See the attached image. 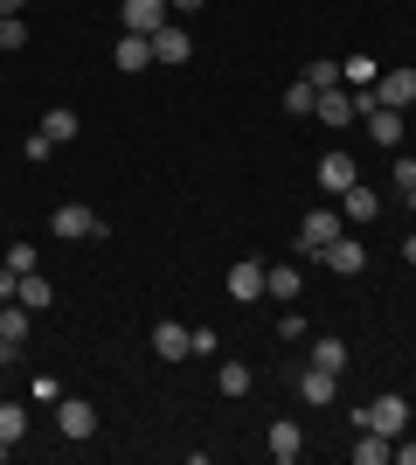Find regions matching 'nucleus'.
<instances>
[{"instance_id":"nucleus-1","label":"nucleus","mask_w":416,"mask_h":465,"mask_svg":"<svg viewBox=\"0 0 416 465\" xmlns=\"http://www.w3.org/2000/svg\"><path fill=\"white\" fill-rule=\"evenodd\" d=\"M361 430H382V438H402L410 430V396H396V389H382V396H368V403L354 410Z\"/></svg>"},{"instance_id":"nucleus-2","label":"nucleus","mask_w":416,"mask_h":465,"mask_svg":"<svg viewBox=\"0 0 416 465\" xmlns=\"http://www.w3.org/2000/svg\"><path fill=\"white\" fill-rule=\"evenodd\" d=\"M340 230H347V215H340V209H326V202H319V209L305 215V223H298V257H319V251H326V243H334Z\"/></svg>"},{"instance_id":"nucleus-3","label":"nucleus","mask_w":416,"mask_h":465,"mask_svg":"<svg viewBox=\"0 0 416 465\" xmlns=\"http://www.w3.org/2000/svg\"><path fill=\"white\" fill-rule=\"evenodd\" d=\"M167 21H174V0H125V7H119L125 35H160Z\"/></svg>"},{"instance_id":"nucleus-4","label":"nucleus","mask_w":416,"mask_h":465,"mask_svg":"<svg viewBox=\"0 0 416 465\" xmlns=\"http://www.w3.org/2000/svg\"><path fill=\"white\" fill-rule=\"evenodd\" d=\"M49 230L70 236V243H77V236H98V243H104V230H111V223H98V209H83V202H63V209L49 215Z\"/></svg>"},{"instance_id":"nucleus-5","label":"nucleus","mask_w":416,"mask_h":465,"mask_svg":"<svg viewBox=\"0 0 416 465\" xmlns=\"http://www.w3.org/2000/svg\"><path fill=\"white\" fill-rule=\"evenodd\" d=\"M319 264H326V272H334V278H361V272H368V251H361L354 236L340 230L334 243H326V251H319Z\"/></svg>"},{"instance_id":"nucleus-6","label":"nucleus","mask_w":416,"mask_h":465,"mask_svg":"<svg viewBox=\"0 0 416 465\" xmlns=\"http://www.w3.org/2000/svg\"><path fill=\"white\" fill-rule=\"evenodd\" d=\"M56 430L70 438V445H83V438L98 430V403H83V396H63V403H56Z\"/></svg>"},{"instance_id":"nucleus-7","label":"nucleus","mask_w":416,"mask_h":465,"mask_svg":"<svg viewBox=\"0 0 416 465\" xmlns=\"http://www.w3.org/2000/svg\"><path fill=\"white\" fill-rule=\"evenodd\" d=\"M375 104L410 112V104H416V70H382V77H375Z\"/></svg>"},{"instance_id":"nucleus-8","label":"nucleus","mask_w":416,"mask_h":465,"mask_svg":"<svg viewBox=\"0 0 416 465\" xmlns=\"http://www.w3.org/2000/svg\"><path fill=\"white\" fill-rule=\"evenodd\" d=\"M229 299H237V306H257L264 299V264L257 257H237V264H229Z\"/></svg>"},{"instance_id":"nucleus-9","label":"nucleus","mask_w":416,"mask_h":465,"mask_svg":"<svg viewBox=\"0 0 416 465\" xmlns=\"http://www.w3.org/2000/svg\"><path fill=\"white\" fill-rule=\"evenodd\" d=\"M264 445H271V459H277V465H298V459H305V430H298L292 417H277V424L264 430Z\"/></svg>"},{"instance_id":"nucleus-10","label":"nucleus","mask_w":416,"mask_h":465,"mask_svg":"<svg viewBox=\"0 0 416 465\" xmlns=\"http://www.w3.org/2000/svg\"><path fill=\"white\" fill-rule=\"evenodd\" d=\"M361 181V167L347 153H319V194H347Z\"/></svg>"},{"instance_id":"nucleus-11","label":"nucleus","mask_w":416,"mask_h":465,"mask_svg":"<svg viewBox=\"0 0 416 465\" xmlns=\"http://www.w3.org/2000/svg\"><path fill=\"white\" fill-rule=\"evenodd\" d=\"M153 354L160 361H188V354H195L188 327H180V320H153Z\"/></svg>"},{"instance_id":"nucleus-12","label":"nucleus","mask_w":416,"mask_h":465,"mask_svg":"<svg viewBox=\"0 0 416 465\" xmlns=\"http://www.w3.org/2000/svg\"><path fill=\"white\" fill-rule=\"evenodd\" d=\"M188 56H195V35H188L180 21H167L153 35V63H188Z\"/></svg>"},{"instance_id":"nucleus-13","label":"nucleus","mask_w":416,"mask_h":465,"mask_svg":"<svg viewBox=\"0 0 416 465\" xmlns=\"http://www.w3.org/2000/svg\"><path fill=\"white\" fill-rule=\"evenodd\" d=\"M264 292H271L277 306H298V292H305V272H298V264H271V272H264Z\"/></svg>"},{"instance_id":"nucleus-14","label":"nucleus","mask_w":416,"mask_h":465,"mask_svg":"<svg viewBox=\"0 0 416 465\" xmlns=\"http://www.w3.org/2000/svg\"><path fill=\"white\" fill-rule=\"evenodd\" d=\"M313 112H319V125H347V118H361V112H354V91H347V84L319 91V104H313Z\"/></svg>"},{"instance_id":"nucleus-15","label":"nucleus","mask_w":416,"mask_h":465,"mask_svg":"<svg viewBox=\"0 0 416 465\" xmlns=\"http://www.w3.org/2000/svg\"><path fill=\"white\" fill-rule=\"evenodd\" d=\"M334 389H340V375L305 369V375H298V403H305V410H326V403H334Z\"/></svg>"},{"instance_id":"nucleus-16","label":"nucleus","mask_w":416,"mask_h":465,"mask_svg":"<svg viewBox=\"0 0 416 465\" xmlns=\"http://www.w3.org/2000/svg\"><path fill=\"white\" fill-rule=\"evenodd\" d=\"M111 63H119V70H146V63H153V35H125V28H119Z\"/></svg>"},{"instance_id":"nucleus-17","label":"nucleus","mask_w":416,"mask_h":465,"mask_svg":"<svg viewBox=\"0 0 416 465\" xmlns=\"http://www.w3.org/2000/svg\"><path fill=\"white\" fill-rule=\"evenodd\" d=\"M340 215H347V223H375V215H382V194H375V188H361V181H354V188L340 194Z\"/></svg>"},{"instance_id":"nucleus-18","label":"nucleus","mask_w":416,"mask_h":465,"mask_svg":"<svg viewBox=\"0 0 416 465\" xmlns=\"http://www.w3.org/2000/svg\"><path fill=\"white\" fill-rule=\"evenodd\" d=\"M15 299H21V306H28V312H49V306H56V285H49V278H35V272H21Z\"/></svg>"},{"instance_id":"nucleus-19","label":"nucleus","mask_w":416,"mask_h":465,"mask_svg":"<svg viewBox=\"0 0 416 465\" xmlns=\"http://www.w3.org/2000/svg\"><path fill=\"white\" fill-rule=\"evenodd\" d=\"M28 327H35V312L21 306V299H7L0 306V341H28Z\"/></svg>"},{"instance_id":"nucleus-20","label":"nucleus","mask_w":416,"mask_h":465,"mask_svg":"<svg viewBox=\"0 0 416 465\" xmlns=\"http://www.w3.org/2000/svg\"><path fill=\"white\" fill-rule=\"evenodd\" d=\"M375 77H382L375 56H347L340 63V84H347V91H375Z\"/></svg>"},{"instance_id":"nucleus-21","label":"nucleus","mask_w":416,"mask_h":465,"mask_svg":"<svg viewBox=\"0 0 416 465\" xmlns=\"http://www.w3.org/2000/svg\"><path fill=\"white\" fill-rule=\"evenodd\" d=\"M313 369L340 375V369H347V341H334V333H319V341H313Z\"/></svg>"},{"instance_id":"nucleus-22","label":"nucleus","mask_w":416,"mask_h":465,"mask_svg":"<svg viewBox=\"0 0 416 465\" xmlns=\"http://www.w3.org/2000/svg\"><path fill=\"white\" fill-rule=\"evenodd\" d=\"M63 396H70V389H63L56 375H28V410H56Z\"/></svg>"},{"instance_id":"nucleus-23","label":"nucleus","mask_w":416,"mask_h":465,"mask_svg":"<svg viewBox=\"0 0 416 465\" xmlns=\"http://www.w3.org/2000/svg\"><path fill=\"white\" fill-rule=\"evenodd\" d=\"M389 445H396V438H382V430H361L354 465H389Z\"/></svg>"},{"instance_id":"nucleus-24","label":"nucleus","mask_w":416,"mask_h":465,"mask_svg":"<svg viewBox=\"0 0 416 465\" xmlns=\"http://www.w3.org/2000/svg\"><path fill=\"white\" fill-rule=\"evenodd\" d=\"M0 438H7V445L28 438V403H0Z\"/></svg>"},{"instance_id":"nucleus-25","label":"nucleus","mask_w":416,"mask_h":465,"mask_svg":"<svg viewBox=\"0 0 416 465\" xmlns=\"http://www.w3.org/2000/svg\"><path fill=\"white\" fill-rule=\"evenodd\" d=\"M42 133L56 139V146H70V139H77V112H63V104H56V112H42Z\"/></svg>"},{"instance_id":"nucleus-26","label":"nucleus","mask_w":416,"mask_h":465,"mask_svg":"<svg viewBox=\"0 0 416 465\" xmlns=\"http://www.w3.org/2000/svg\"><path fill=\"white\" fill-rule=\"evenodd\" d=\"M216 389H222V396H250V369H243V361H222V369H216Z\"/></svg>"},{"instance_id":"nucleus-27","label":"nucleus","mask_w":416,"mask_h":465,"mask_svg":"<svg viewBox=\"0 0 416 465\" xmlns=\"http://www.w3.org/2000/svg\"><path fill=\"white\" fill-rule=\"evenodd\" d=\"M305 84H313V91H334V84H340V63L334 56H313V63H305Z\"/></svg>"},{"instance_id":"nucleus-28","label":"nucleus","mask_w":416,"mask_h":465,"mask_svg":"<svg viewBox=\"0 0 416 465\" xmlns=\"http://www.w3.org/2000/svg\"><path fill=\"white\" fill-rule=\"evenodd\" d=\"M313 104H319V91H313V84H305V77H298L292 91H285V112H298V118H313Z\"/></svg>"},{"instance_id":"nucleus-29","label":"nucleus","mask_w":416,"mask_h":465,"mask_svg":"<svg viewBox=\"0 0 416 465\" xmlns=\"http://www.w3.org/2000/svg\"><path fill=\"white\" fill-rule=\"evenodd\" d=\"M0 264H7V272H35V243H7Z\"/></svg>"},{"instance_id":"nucleus-30","label":"nucleus","mask_w":416,"mask_h":465,"mask_svg":"<svg viewBox=\"0 0 416 465\" xmlns=\"http://www.w3.org/2000/svg\"><path fill=\"white\" fill-rule=\"evenodd\" d=\"M21 42H28V21L7 15V21H0V49H21Z\"/></svg>"},{"instance_id":"nucleus-31","label":"nucleus","mask_w":416,"mask_h":465,"mask_svg":"<svg viewBox=\"0 0 416 465\" xmlns=\"http://www.w3.org/2000/svg\"><path fill=\"white\" fill-rule=\"evenodd\" d=\"M49 153H56V139H49V133L28 139V160H35V167H49Z\"/></svg>"},{"instance_id":"nucleus-32","label":"nucleus","mask_w":416,"mask_h":465,"mask_svg":"<svg viewBox=\"0 0 416 465\" xmlns=\"http://www.w3.org/2000/svg\"><path fill=\"white\" fill-rule=\"evenodd\" d=\"M188 341H195V354H216V348H222V333H216V327H201V333L188 327Z\"/></svg>"},{"instance_id":"nucleus-33","label":"nucleus","mask_w":416,"mask_h":465,"mask_svg":"<svg viewBox=\"0 0 416 465\" xmlns=\"http://www.w3.org/2000/svg\"><path fill=\"white\" fill-rule=\"evenodd\" d=\"M416 188V160H396V194H410Z\"/></svg>"},{"instance_id":"nucleus-34","label":"nucleus","mask_w":416,"mask_h":465,"mask_svg":"<svg viewBox=\"0 0 416 465\" xmlns=\"http://www.w3.org/2000/svg\"><path fill=\"white\" fill-rule=\"evenodd\" d=\"M15 285H21V272H7V264H0V306L15 299Z\"/></svg>"},{"instance_id":"nucleus-35","label":"nucleus","mask_w":416,"mask_h":465,"mask_svg":"<svg viewBox=\"0 0 416 465\" xmlns=\"http://www.w3.org/2000/svg\"><path fill=\"white\" fill-rule=\"evenodd\" d=\"M389 459H402V465H416V445H389Z\"/></svg>"},{"instance_id":"nucleus-36","label":"nucleus","mask_w":416,"mask_h":465,"mask_svg":"<svg viewBox=\"0 0 416 465\" xmlns=\"http://www.w3.org/2000/svg\"><path fill=\"white\" fill-rule=\"evenodd\" d=\"M402 264H416V230H410V236H402Z\"/></svg>"},{"instance_id":"nucleus-37","label":"nucleus","mask_w":416,"mask_h":465,"mask_svg":"<svg viewBox=\"0 0 416 465\" xmlns=\"http://www.w3.org/2000/svg\"><path fill=\"white\" fill-rule=\"evenodd\" d=\"M21 7H28V0H0V21H7V15H21Z\"/></svg>"},{"instance_id":"nucleus-38","label":"nucleus","mask_w":416,"mask_h":465,"mask_svg":"<svg viewBox=\"0 0 416 465\" xmlns=\"http://www.w3.org/2000/svg\"><path fill=\"white\" fill-rule=\"evenodd\" d=\"M174 7H208V0H174Z\"/></svg>"},{"instance_id":"nucleus-39","label":"nucleus","mask_w":416,"mask_h":465,"mask_svg":"<svg viewBox=\"0 0 416 465\" xmlns=\"http://www.w3.org/2000/svg\"><path fill=\"white\" fill-rule=\"evenodd\" d=\"M402 202H410V215H416V188H410V194H402Z\"/></svg>"}]
</instances>
